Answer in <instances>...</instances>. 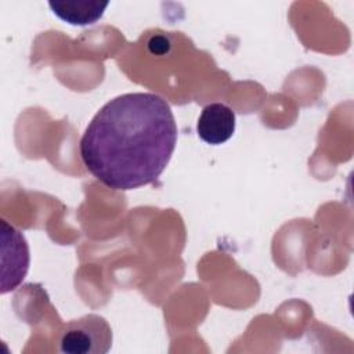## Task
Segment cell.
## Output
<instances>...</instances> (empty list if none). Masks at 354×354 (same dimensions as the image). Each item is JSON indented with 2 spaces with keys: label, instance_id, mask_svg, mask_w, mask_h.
<instances>
[{
  "label": "cell",
  "instance_id": "obj_1",
  "mask_svg": "<svg viewBox=\"0 0 354 354\" xmlns=\"http://www.w3.org/2000/svg\"><path fill=\"white\" fill-rule=\"evenodd\" d=\"M177 144L170 105L153 93H127L108 101L80 140L86 169L104 185L129 191L158 180Z\"/></svg>",
  "mask_w": 354,
  "mask_h": 354
},
{
  "label": "cell",
  "instance_id": "obj_2",
  "mask_svg": "<svg viewBox=\"0 0 354 354\" xmlns=\"http://www.w3.org/2000/svg\"><path fill=\"white\" fill-rule=\"evenodd\" d=\"M112 347V329L97 314L69 321L59 332L58 350L66 354H105Z\"/></svg>",
  "mask_w": 354,
  "mask_h": 354
},
{
  "label": "cell",
  "instance_id": "obj_3",
  "mask_svg": "<svg viewBox=\"0 0 354 354\" xmlns=\"http://www.w3.org/2000/svg\"><path fill=\"white\" fill-rule=\"evenodd\" d=\"M1 293L14 290L26 277L29 248L21 231L1 220Z\"/></svg>",
  "mask_w": 354,
  "mask_h": 354
},
{
  "label": "cell",
  "instance_id": "obj_4",
  "mask_svg": "<svg viewBox=\"0 0 354 354\" xmlns=\"http://www.w3.org/2000/svg\"><path fill=\"white\" fill-rule=\"evenodd\" d=\"M196 131L199 138L206 144H224L235 131L234 111L221 102H212L206 105L198 119Z\"/></svg>",
  "mask_w": 354,
  "mask_h": 354
},
{
  "label": "cell",
  "instance_id": "obj_5",
  "mask_svg": "<svg viewBox=\"0 0 354 354\" xmlns=\"http://www.w3.org/2000/svg\"><path fill=\"white\" fill-rule=\"evenodd\" d=\"M53 12L69 25L86 26L95 24L102 15L108 3L100 1H50Z\"/></svg>",
  "mask_w": 354,
  "mask_h": 354
}]
</instances>
